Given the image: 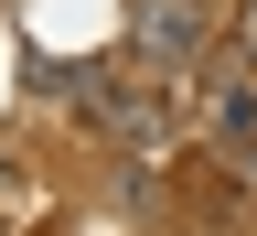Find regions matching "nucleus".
Returning <instances> with one entry per match:
<instances>
[{
  "mask_svg": "<svg viewBox=\"0 0 257 236\" xmlns=\"http://www.w3.org/2000/svg\"><path fill=\"white\" fill-rule=\"evenodd\" d=\"M214 43V11L204 0H128V54L140 64H193Z\"/></svg>",
  "mask_w": 257,
  "mask_h": 236,
  "instance_id": "nucleus-1",
  "label": "nucleus"
},
{
  "mask_svg": "<svg viewBox=\"0 0 257 236\" xmlns=\"http://www.w3.org/2000/svg\"><path fill=\"white\" fill-rule=\"evenodd\" d=\"M214 140L236 150V161H257V86H236V75L214 86Z\"/></svg>",
  "mask_w": 257,
  "mask_h": 236,
  "instance_id": "nucleus-2",
  "label": "nucleus"
},
{
  "mask_svg": "<svg viewBox=\"0 0 257 236\" xmlns=\"http://www.w3.org/2000/svg\"><path fill=\"white\" fill-rule=\"evenodd\" d=\"M236 43H246V54H257V0H246V11H236Z\"/></svg>",
  "mask_w": 257,
  "mask_h": 236,
  "instance_id": "nucleus-3",
  "label": "nucleus"
}]
</instances>
